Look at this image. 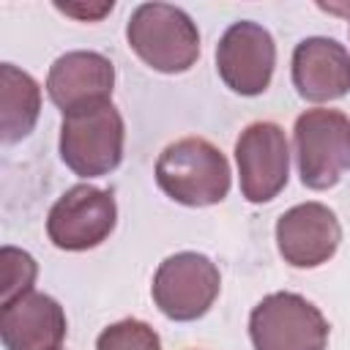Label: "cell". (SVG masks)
<instances>
[{
    "mask_svg": "<svg viewBox=\"0 0 350 350\" xmlns=\"http://www.w3.org/2000/svg\"><path fill=\"white\" fill-rule=\"evenodd\" d=\"M241 194L252 205L271 202L290 178V148L282 126L271 120L249 123L235 139Z\"/></svg>",
    "mask_w": 350,
    "mask_h": 350,
    "instance_id": "obj_9",
    "label": "cell"
},
{
    "mask_svg": "<svg viewBox=\"0 0 350 350\" xmlns=\"http://www.w3.org/2000/svg\"><path fill=\"white\" fill-rule=\"evenodd\" d=\"M118 224L112 191L77 183L66 189L46 213V235L63 252H88L104 243Z\"/></svg>",
    "mask_w": 350,
    "mask_h": 350,
    "instance_id": "obj_7",
    "label": "cell"
},
{
    "mask_svg": "<svg viewBox=\"0 0 350 350\" xmlns=\"http://www.w3.org/2000/svg\"><path fill=\"white\" fill-rule=\"evenodd\" d=\"M0 257H3V304L25 293H33V282L38 276L36 260L16 246H3Z\"/></svg>",
    "mask_w": 350,
    "mask_h": 350,
    "instance_id": "obj_16",
    "label": "cell"
},
{
    "mask_svg": "<svg viewBox=\"0 0 350 350\" xmlns=\"http://www.w3.org/2000/svg\"><path fill=\"white\" fill-rule=\"evenodd\" d=\"M115 66L101 52L74 49L60 55L46 74V93L66 115L96 101H112Z\"/></svg>",
    "mask_w": 350,
    "mask_h": 350,
    "instance_id": "obj_11",
    "label": "cell"
},
{
    "mask_svg": "<svg viewBox=\"0 0 350 350\" xmlns=\"http://www.w3.org/2000/svg\"><path fill=\"white\" fill-rule=\"evenodd\" d=\"M293 85L312 104L336 101L350 93V52L336 38L312 36L293 49Z\"/></svg>",
    "mask_w": 350,
    "mask_h": 350,
    "instance_id": "obj_12",
    "label": "cell"
},
{
    "mask_svg": "<svg viewBox=\"0 0 350 350\" xmlns=\"http://www.w3.org/2000/svg\"><path fill=\"white\" fill-rule=\"evenodd\" d=\"M96 350H161V339L148 323L126 317L98 334Z\"/></svg>",
    "mask_w": 350,
    "mask_h": 350,
    "instance_id": "obj_15",
    "label": "cell"
},
{
    "mask_svg": "<svg viewBox=\"0 0 350 350\" xmlns=\"http://www.w3.org/2000/svg\"><path fill=\"white\" fill-rule=\"evenodd\" d=\"M276 68V44L268 27L252 19L232 22L216 44V71L238 96H260L268 90Z\"/></svg>",
    "mask_w": 350,
    "mask_h": 350,
    "instance_id": "obj_8",
    "label": "cell"
},
{
    "mask_svg": "<svg viewBox=\"0 0 350 350\" xmlns=\"http://www.w3.org/2000/svg\"><path fill=\"white\" fill-rule=\"evenodd\" d=\"M134 55L159 74H183L200 57V30L191 16L170 3H142L126 22Z\"/></svg>",
    "mask_w": 350,
    "mask_h": 350,
    "instance_id": "obj_2",
    "label": "cell"
},
{
    "mask_svg": "<svg viewBox=\"0 0 350 350\" xmlns=\"http://www.w3.org/2000/svg\"><path fill=\"white\" fill-rule=\"evenodd\" d=\"M221 276L211 257L200 252H178L159 262L150 284L153 304L175 323H191L208 314L219 298Z\"/></svg>",
    "mask_w": 350,
    "mask_h": 350,
    "instance_id": "obj_6",
    "label": "cell"
},
{
    "mask_svg": "<svg viewBox=\"0 0 350 350\" xmlns=\"http://www.w3.org/2000/svg\"><path fill=\"white\" fill-rule=\"evenodd\" d=\"M126 126L112 101H96L63 115L60 159L79 178H101L123 161Z\"/></svg>",
    "mask_w": 350,
    "mask_h": 350,
    "instance_id": "obj_3",
    "label": "cell"
},
{
    "mask_svg": "<svg viewBox=\"0 0 350 350\" xmlns=\"http://www.w3.org/2000/svg\"><path fill=\"white\" fill-rule=\"evenodd\" d=\"M66 312L46 293H25L0 312V336L5 350H60L66 339Z\"/></svg>",
    "mask_w": 350,
    "mask_h": 350,
    "instance_id": "obj_13",
    "label": "cell"
},
{
    "mask_svg": "<svg viewBox=\"0 0 350 350\" xmlns=\"http://www.w3.org/2000/svg\"><path fill=\"white\" fill-rule=\"evenodd\" d=\"M41 115V88L38 82L16 68L14 63L0 66V131L3 142L14 145L25 139Z\"/></svg>",
    "mask_w": 350,
    "mask_h": 350,
    "instance_id": "obj_14",
    "label": "cell"
},
{
    "mask_svg": "<svg viewBox=\"0 0 350 350\" xmlns=\"http://www.w3.org/2000/svg\"><path fill=\"white\" fill-rule=\"evenodd\" d=\"M295 161L301 183L325 191L350 170V118L342 109L314 107L295 118Z\"/></svg>",
    "mask_w": 350,
    "mask_h": 350,
    "instance_id": "obj_4",
    "label": "cell"
},
{
    "mask_svg": "<svg viewBox=\"0 0 350 350\" xmlns=\"http://www.w3.org/2000/svg\"><path fill=\"white\" fill-rule=\"evenodd\" d=\"M342 243V224L323 202H301L276 221V246L287 265L317 268L328 262Z\"/></svg>",
    "mask_w": 350,
    "mask_h": 350,
    "instance_id": "obj_10",
    "label": "cell"
},
{
    "mask_svg": "<svg viewBox=\"0 0 350 350\" xmlns=\"http://www.w3.org/2000/svg\"><path fill=\"white\" fill-rule=\"evenodd\" d=\"M156 183L170 200L186 208H208L230 194L232 172L227 156L213 142L205 137H183L159 153Z\"/></svg>",
    "mask_w": 350,
    "mask_h": 350,
    "instance_id": "obj_1",
    "label": "cell"
},
{
    "mask_svg": "<svg viewBox=\"0 0 350 350\" xmlns=\"http://www.w3.org/2000/svg\"><path fill=\"white\" fill-rule=\"evenodd\" d=\"M328 320L298 293H271L249 314V339L254 350H325Z\"/></svg>",
    "mask_w": 350,
    "mask_h": 350,
    "instance_id": "obj_5",
    "label": "cell"
},
{
    "mask_svg": "<svg viewBox=\"0 0 350 350\" xmlns=\"http://www.w3.org/2000/svg\"><path fill=\"white\" fill-rule=\"evenodd\" d=\"M112 0L109 3H98V5H74V3H55V8L66 16H77V19H85V22H93V19H101L104 14L112 11Z\"/></svg>",
    "mask_w": 350,
    "mask_h": 350,
    "instance_id": "obj_17",
    "label": "cell"
}]
</instances>
